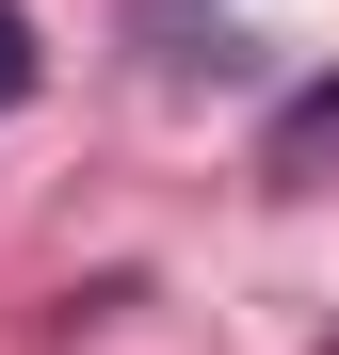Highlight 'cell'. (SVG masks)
Wrapping results in <instances>:
<instances>
[{
    "label": "cell",
    "mask_w": 339,
    "mask_h": 355,
    "mask_svg": "<svg viewBox=\"0 0 339 355\" xmlns=\"http://www.w3.org/2000/svg\"><path fill=\"white\" fill-rule=\"evenodd\" d=\"M17 97H33V17L0 0V113H17Z\"/></svg>",
    "instance_id": "obj_1"
},
{
    "label": "cell",
    "mask_w": 339,
    "mask_h": 355,
    "mask_svg": "<svg viewBox=\"0 0 339 355\" xmlns=\"http://www.w3.org/2000/svg\"><path fill=\"white\" fill-rule=\"evenodd\" d=\"M307 130H339V81H323V97H307Z\"/></svg>",
    "instance_id": "obj_2"
}]
</instances>
